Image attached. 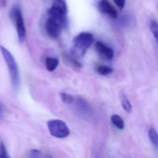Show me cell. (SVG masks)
Returning <instances> with one entry per match:
<instances>
[{
  "label": "cell",
  "mask_w": 158,
  "mask_h": 158,
  "mask_svg": "<svg viewBox=\"0 0 158 158\" xmlns=\"http://www.w3.org/2000/svg\"><path fill=\"white\" fill-rule=\"evenodd\" d=\"M94 38L91 32L83 31L78 34L73 40L72 45V56L75 57H81L85 55L87 50L94 44Z\"/></svg>",
  "instance_id": "cell-1"
},
{
  "label": "cell",
  "mask_w": 158,
  "mask_h": 158,
  "mask_svg": "<svg viewBox=\"0 0 158 158\" xmlns=\"http://www.w3.org/2000/svg\"><path fill=\"white\" fill-rule=\"evenodd\" d=\"M0 51L1 54L6 61L9 75H10V79H11V82H12V86L15 90H17L19 86L20 83V76H19V66L16 62L15 57L13 56V55L10 53V51H8L5 46L0 45Z\"/></svg>",
  "instance_id": "cell-2"
},
{
  "label": "cell",
  "mask_w": 158,
  "mask_h": 158,
  "mask_svg": "<svg viewBox=\"0 0 158 158\" xmlns=\"http://www.w3.org/2000/svg\"><path fill=\"white\" fill-rule=\"evenodd\" d=\"M47 128L50 134L57 139H65L70 134L67 124L60 119H51L47 122Z\"/></svg>",
  "instance_id": "cell-3"
},
{
  "label": "cell",
  "mask_w": 158,
  "mask_h": 158,
  "mask_svg": "<svg viewBox=\"0 0 158 158\" xmlns=\"http://www.w3.org/2000/svg\"><path fill=\"white\" fill-rule=\"evenodd\" d=\"M11 18L15 24V28L17 31L19 40L20 43H22L26 37V27H25V23H24V19L22 17L20 7L19 6L16 5L13 6V8L11 10Z\"/></svg>",
  "instance_id": "cell-4"
},
{
  "label": "cell",
  "mask_w": 158,
  "mask_h": 158,
  "mask_svg": "<svg viewBox=\"0 0 158 158\" xmlns=\"http://www.w3.org/2000/svg\"><path fill=\"white\" fill-rule=\"evenodd\" d=\"M62 30H63V26L61 25V23H59L57 20L48 17V19L45 22V31L51 38H53V39L58 38L62 32Z\"/></svg>",
  "instance_id": "cell-5"
},
{
  "label": "cell",
  "mask_w": 158,
  "mask_h": 158,
  "mask_svg": "<svg viewBox=\"0 0 158 158\" xmlns=\"http://www.w3.org/2000/svg\"><path fill=\"white\" fill-rule=\"evenodd\" d=\"M95 49L98 52V54L106 60H111L114 57V50L106 44H104L103 42H96Z\"/></svg>",
  "instance_id": "cell-6"
},
{
  "label": "cell",
  "mask_w": 158,
  "mask_h": 158,
  "mask_svg": "<svg viewBox=\"0 0 158 158\" xmlns=\"http://www.w3.org/2000/svg\"><path fill=\"white\" fill-rule=\"evenodd\" d=\"M98 6H99V10H100L102 13H104V14L109 16V17L112 18V19H117V18H118V11H117L116 8L111 5V3H110L108 0H100V1H99Z\"/></svg>",
  "instance_id": "cell-7"
},
{
  "label": "cell",
  "mask_w": 158,
  "mask_h": 158,
  "mask_svg": "<svg viewBox=\"0 0 158 158\" xmlns=\"http://www.w3.org/2000/svg\"><path fill=\"white\" fill-rule=\"evenodd\" d=\"M58 64H59V60L56 57L48 56L45 59V68L48 71H54L55 69H56Z\"/></svg>",
  "instance_id": "cell-8"
},
{
  "label": "cell",
  "mask_w": 158,
  "mask_h": 158,
  "mask_svg": "<svg viewBox=\"0 0 158 158\" xmlns=\"http://www.w3.org/2000/svg\"><path fill=\"white\" fill-rule=\"evenodd\" d=\"M111 122L118 130H123L124 127H125L123 118L120 116H118V115H113V116H111Z\"/></svg>",
  "instance_id": "cell-9"
},
{
  "label": "cell",
  "mask_w": 158,
  "mask_h": 158,
  "mask_svg": "<svg viewBox=\"0 0 158 158\" xmlns=\"http://www.w3.org/2000/svg\"><path fill=\"white\" fill-rule=\"evenodd\" d=\"M96 71L97 73H99L100 75H103V76H108L110 74L113 73L114 69L108 66H106V65H100L96 68Z\"/></svg>",
  "instance_id": "cell-10"
},
{
  "label": "cell",
  "mask_w": 158,
  "mask_h": 158,
  "mask_svg": "<svg viewBox=\"0 0 158 158\" xmlns=\"http://www.w3.org/2000/svg\"><path fill=\"white\" fill-rule=\"evenodd\" d=\"M148 136H149V140H150V142L152 143V144H153L156 148H157L158 136H157V132H156V129H155V128H153V127H152V128L149 130Z\"/></svg>",
  "instance_id": "cell-11"
},
{
  "label": "cell",
  "mask_w": 158,
  "mask_h": 158,
  "mask_svg": "<svg viewBox=\"0 0 158 158\" xmlns=\"http://www.w3.org/2000/svg\"><path fill=\"white\" fill-rule=\"evenodd\" d=\"M60 97H61V100L67 105H72L75 102V98H76L73 95H70V94H66V93H61Z\"/></svg>",
  "instance_id": "cell-12"
},
{
  "label": "cell",
  "mask_w": 158,
  "mask_h": 158,
  "mask_svg": "<svg viewBox=\"0 0 158 158\" xmlns=\"http://www.w3.org/2000/svg\"><path fill=\"white\" fill-rule=\"evenodd\" d=\"M121 104H122V106H123V108H124V110L126 112L131 113L132 111V106H131L130 100L125 95L121 96Z\"/></svg>",
  "instance_id": "cell-13"
},
{
  "label": "cell",
  "mask_w": 158,
  "mask_h": 158,
  "mask_svg": "<svg viewBox=\"0 0 158 158\" xmlns=\"http://www.w3.org/2000/svg\"><path fill=\"white\" fill-rule=\"evenodd\" d=\"M150 30H151V32H152L153 35H154V38L156 40V39H157L158 32V23L156 19L151 20V22H150Z\"/></svg>",
  "instance_id": "cell-14"
},
{
  "label": "cell",
  "mask_w": 158,
  "mask_h": 158,
  "mask_svg": "<svg viewBox=\"0 0 158 158\" xmlns=\"http://www.w3.org/2000/svg\"><path fill=\"white\" fill-rule=\"evenodd\" d=\"M66 58H67V61H69L70 64H71L75 69H81V65L77 61V59H76L75 56H67Z\"/></svg>",
  "instance_id": "cell-15"
},
{
  "label": "cell",
  "mask_w": 158,
  "mask_h": 158,
  "mask_svg": "<svg viewBox=\"0 0 158 158\" xmlns=\"http://www.w3.org/2000/svg\"><path fill=\"white\" fill-rule=\"evenodd\" d=\"M114 2L116 3V5L119 9H123L126 4V0H114Z\"/></svg>",
  "instance_id": "cell-16"
},
{
  "label": "cell",
  "mask_w": 158,
  "mask_h": 158,
  "mask_svg": "<svg viewBox=\"0 0 158 158\" xmlns=\"http://www.w3.org/2000/svg\"><path fill=\"white\" fill-rule=\"evenodd\" d=\"M29 156H31V157H39V156H42V154L38 150H31L30 152V154H29Z\"/></svg>",
  "instance_id": "cell-17"
},
{
  "label": "cell",
  "mask_w": 158,
  "mask_h": 158,
  "mask_svg": "<svg viewBox=\"0 0 158 158\" xmlns=\"http://www.w3.org/2000/svg\"><path fill=\"white\" fill-rule=\"evenodd\" d=\"M5 115V107L4 106L0 103V118H2Z\"/></svg>",
  "instance_id": "cell-18"
},
{
  "label": "cell",
  "mask_w": 158,
  "mask_h": 158,
  "mask_svg": "<svg viewBox=\"0 0 158 158\" xmlns=\"http://www.w3.org/2000/svg\"><path fill=\"white\" fill-rule=\"evenodd\" d=\"M6 3V0H0V6H5Z\"/></svg>",
  "instance_id": "cell-19"
}]
</instances>
